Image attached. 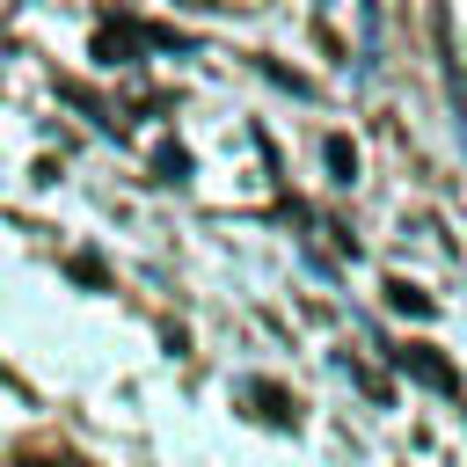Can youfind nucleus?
<instances>
[{"label": "nucleus", "instance_id": "1", "mask_svg": "<svg viewBox=\"0 0 467 467\" xmlns=\"http://www.w3.org/2000/svg\"><path fill=\"white\" fill-rule=\"evenodd\" d=\"M146 36H153V29L131 22V15H102V22H95V58H131Z\"/></svg>", "mask_w": 467, "mask_h": 467}, {"label": "nucleus", "instance_id": "2", "mask_svg": "<svg viewBox=\"0 0 467 467\" xmlns=\"http://www.w3.org/2000/svg\"><path fill=\"white\" fill-rule=\"evenodd\" d=\"M401 365H409L416 379H431V387H452V365H445L431 343H401Z\"/></svg>", "mask_w": 467, "mask_h": 467}, {"label": "nucleus", "instance_id": "3", "mask_svg": "<svg viewBox=\"0 0 467 467\" xmlns=\"http://www.w3.org/2000/svg\"><path fill=\"white\" fill-rule=\"evenodd\" d=\"M328 168H336V182H358V146L343 131H328Z\"/></svg>", "mask_w": 467, "mask_h": 467}, {"label": "nucleus", "instance_id": "4", "mask_svg": "<svg viewBox=\"0 0 467 467\" xmlns=\"http://www.w3.org/2000/svg\"><path fill=\"white\" fill-rule=\"evenodd\" d=\"M248 401H255V409H270V423H292V401H285L277 387H248Z\"/></svg>", "mask_w": 467, "mask_h": 467}, {"label": "nucleus", "instance_id": "5", "mask_svg": "<svg viewBox=\"0 0 467 467\" xmlns=\"http://www.w3.org/2000/svg\"><path fill=\"white\" fill-rule=\"evenodd\" d=\"M387 299H394V306H401V314H431V299H423V292H416V285H401V277H394V285H387Z\"/></svg>", "mask_w": 467, "mask_h": 467}]
</instances>
